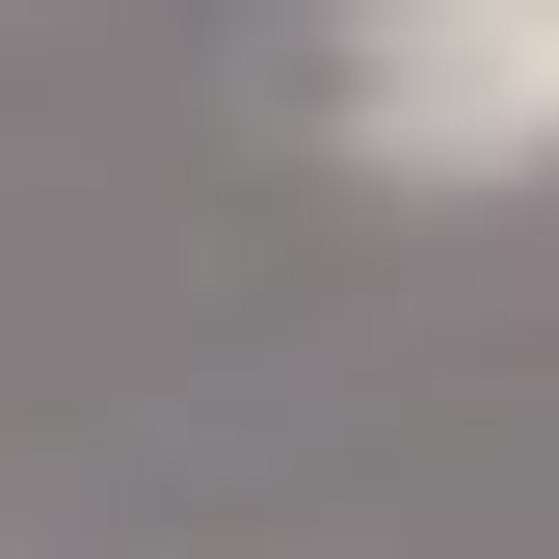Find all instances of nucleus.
Returning <instances> with one entry per match:
<instances>
[{
	"instance_id": "f257e3e1",
	"label": "nucleus",
	"mask_w": 559,
	"mask_h": 559,
	"mask_svg": "<svg viewBox=\"0 0 559 559\" xmlns=\"http://www.w3.org/2000/svg\"><path fill=\"white\" fill-rule=\"evenodd\" d=\"M294 107L373 187H533L559 160V27L533 0H346V27L294 53Z\"/></svg>"
},
{
	"instance_id": "f03ea898",
	"label": "nucleus",
	"mask_w": 559,
	"mask_h": 559,
	"mask_svg": "<svg viewBox=\"0 0 559 559\" xmlns=\"http://www.w3.org/2000/svg\"><path fill=\"white\" fill-rule=\"evenodd\" d=\"M533 27H559V0H533Z\"/></svg>"
}]
</instances>
